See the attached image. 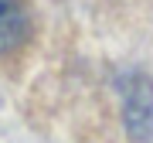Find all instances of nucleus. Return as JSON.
Here are the masks:
<instances>
[{
    "mask_svg": "<svg viewBox=\"0 0 153 143\" xmlns=\"http://www.w3.org/2000/svg\"><path fill=\"white\" fill-rule=\"evenodd\" d=\"M27 34V14L21 0H0V55L14 51Z\"/></svg>",
    "mask_w": 153,
    "mask_h": 143,
    "instance_id": "1",
    "label": "nucleus"
}]
</instances>
